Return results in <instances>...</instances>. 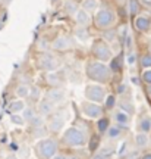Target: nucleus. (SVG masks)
Masks as SVG:
<instances>
[{
  "label": "nucleus",
  "mask_w": 151,
  "mask_h": 159,
  "mask_svg": "<svg viewBox=\"0 0 151 159\" xmlns=\"http://www.w3.org/2000/svg\"><path fill=\"white\" fill-rule=\"evenodd\" d=\"M106 105L109 106V108H112L113 105H114V97H113V96H109V99L106 100Z\"/></svg>",
  "instance_id": "nucleus-36"
},
{
  "label": "nucleus",
  "mask_w": 151,
  "mask_h": 159,
  "mask_svg": "<svg viewBox=\"0 0 151 159\" xmlns=\"http://www.w3.org/2000/svg\"><path fill=\"white\" fill-rule=\"evenodd\" d=\"M138 9H140L138 0H129V12H131V15H136Z\"/></svg>",
  "instance_id": "nucleus-25"
},
{
  "label": "nucleus",
  "mask_w": 151,
  "mask_h": 159,
  "mask_svg": "<svg viewBox=\"0 0 151 159\" xmlns=\"http://www.w3.org/2000/svg\"><path fill=\"white\" fill-rule=\"evenodd\" d=\"M37 65H38L41 69H45V71H54L56 68H59V59L56 56H53L50 53H41L37 59Z\"/></svg>",
  "instance_id": "nucleus-7"
},
{
  "label": "nucleus",
  "mask_w": 151,
  "mask_h": 159,
  "mask_svg": "<svg viewBox=\"0 0 151 159\" xmlns=\"http://www.w3.org/2000/svg\"><path fill=\"white\" fill-rule=\"evenodd\" d=\"M75 21H76V24H78L79 27H87V25H90V22H91L90 12L84 11V9H79L78 13L75 15Z\"/></svg>",
  "instance_id": "nucleus-11"
},
{
  "label": "nucleus",
  "mask_w": 151,
  "mask_h": 159,
  "mask_svg": "<svg viewBox=\"0 0 151 159\" xmlns=\"http://www.w3.org/2000/svg\"><path fill=\"white\" fill-rule=\"evenodd\" d=\"M142 81L147 83L148 85H151V69H145L142 74Z\"/></svg>",
  "instance_id": "nucleus-30"
},
{
  "label": "nucleus",
  "mask_w": 151,
  "mask_h": 159,
  "mask_svg": "<svg viewBox=\"0 0 151 159\" xmlns=\"http://www.w3.org/2000/svg\"><path fill=\"white\" fill-rule=\"evenodd\" d=\"M142 159H151V153H147L142 156Z\"/></svg>",
  "instance_id": "nucleus-39"
},
{
  "label": "nucleus",
  "mask_w": 151,
  "mask_h": 159,
  "mask_svg": "<svg viewBox=\"0 0 151 159\" xmlns=\"http://www.w3.org/2000/svg\"><path fill=\"white\" fill-rule=\"evenodd\" d=\"M107 136H109V139H118L120 136V128L119 127H110L107 130Z\"/></svg>",
  "instance_id": "nucleus-24"
},
{
  "label": "nucleus",
  "mask_w": 151,
  "mask_h": 159,
  "mask_svg": "<svg viewBox=\"0 0 151 159\" xmlns=\"http://www.w3.org/2000/svg\"><path fill=\"white\" fill-rule=\"evenodd\" d=\"M63 142L66 143L67 146H72V148H79V146H84L85 144V136L84 133L75 127L67 128L66 133L63 134Z\"/></svg>",
  "instance_id": "nucleus-4"
},
{
  "label": "nucleus",
  "mask_w": 151,
  "mask_h": 159,
  "mask_svg": "<svg viewBox=\"0 0 151 159\" xmlns=\"http://www.w3.org/2000/svg\"><path fill=\"white\" fill-rule=\"evenodd\" d=\"M93 159H106V156H103L101 153H98V155H95V156H94Z\"/></svg>",
  "instance_id": "nucleus-37"
},
{
  "label": "nucleus",
  "mask_w": 151,
  "mask_h": 159,
  "mask_svg": "<svg viewBox=\"0 0 151 159\" xmlns=\"http://www.w3.org/2000/svg\"><path fill=\"white\" fill-rule=\"evenodd\" d=\"M71 47H72V39L67 37V35H59L51 43V49L53 50H67Z\"/></svg>",
  "instance_id": "nucleus-9"
},
{
  "label": "nucleus",
  "mask_w": 151,
  "mask_h": 159,
  "mask_svg": "<svg viewBox=\"0 0 151 159\" xmlns=\"http://www.w3.org/2000/svg\"><path fill=\"white\" fill-rule=\"evenodd\" d=\"M148 142H150V140H148L147 133H142V131H141V133H138V134L135 136V143H136L140 148H145L147 144H148Z\"/></svg>",
  "instance_id": "nucleus-19"
},
{
  "label": "nucleus",
  "mask_w": 151,
  "mask_h": 159,
  "mask_svg": "<svg viewBox=\"0 0 151 159\" xmlns=\"http://www.w3.org/2000/svg\"><path fill=\"white\" fill-rule=\"evenodd\" d=\"M40 93H41V91H40V89H37V87H32V90H31V94H29V97H32L34 100H37V99L40 97Z\"/></svg>",
  "instance_id": "nucleus-33"
},
{
  "label": "nucleus",
  "mask_w": 151,
  "mask_h": 159,
  "mask_svg": "<svg viewBox=\"0 0 151 159\" xmlns=\"http://www.w3.org/2000/svg\"><path fill=\"white\" fill-rule=\"evenodd\" d=\"M141 130L142 133H148L151 130V118H144L141 121Z\"/></svg>",
  "instance_id": "nucleus-26"
},
{
  "label": "nucleus",
  "mask_w": 151,
  "mask_h": 159,
  "mask_svg": "<svg viewBox=\"0 0 151 159\" xmlns=\"http://www.w3.org/2000/svg\"><path fill=\"white\" fill-rule=\"evenodd\" d=\"M116 3H119V5H125L126 0H116Z\"/></svg>",
  "instance_id": "nucleus-38"
},
{
  "label": "nucleus",
  "mask_w": 151,
  "mask_h": 159,
  "mask_svg": "<svg viewBox=\"0 0 151 159\" xmlns=\"http://www.w3.org/2000/svg\"><path fill=\"white\" fill-rule=\"evenodd\" d=\"M75 37H76L79 41L87 43V41L90 40V34H88V31H87V27H79V28L75 30Z\"/></svg>",
  "instance_id": "nucleus-17"
},
{
  "label": "nucleus",
  "mask_w": 151,
  "mask_h": 159,
  "mask_svg": "<svg viewBox=\"0 0 151 159\" xmlns=\"http://www.w3.org/2000/svg\"><path fill=\"white\" fill-rule=\"evenodd\" d=\"M11 119H12V122H13V124H18V125H22L24 121H25V119H22L21 116H18V115H12Z\"/></svg>",
  "instance_id": "nucleus-34"
},
{
  "label": "nucleus",
  "mask_w": 151,
  "mask_h": 159,
  "mask_svg": "<svg viewBox=\"0 0 151 159\" xmlns=\"http://www.w3.org/2000/svg\"><path fill=\"white\" fill-rule=\"evenodd\" d=\"M82 112H84L85 116L88 118H100L103 111L101 108L97 105V103H93V102H88V103H84L82 105Z\"/></svg>",
  "instance_id": "nucleus-8"
},
{
  "label": "nucleus",
  "mask_w": 151,
  "mask_h": 159,
  "mask_svg": "<svg viewBox=\"0 0 151 159\" xmlns=\"http://www.w3.org/2000/svg\"><path fill=\"white\" fill-rule=\"evenodd\" d=\"M100 5H101V0H82L81 9H84L87 12H97L101 9Z\"/></svg>",
  "instance_id": "nucleus-13"
},
{
  "label": "nucleus",
  "mask_w": 151,
  "mask_h": 159,
  "mask_svg": "<svg viewBox=\"0 0 151 159\" xmlns=\"http://www.w3.org/2000/svg\"><path fill=\"white\" fill-rule=\"evenodd\" d=\"M53 109H54V103L47 99V100H43V102L40 103L38 111H40V114H41V116H43V115H50L53 112Z\"/></svg>",
  "instance_id": "nucleus-16"
},
{
  "label": "nucleus",
  "mask_w": 151,
  "mask_h": 159,
  "mask_svg": "<svg viewBox=\"0 0 151 159\" xmlns=\"http://www.w3.org/2000/svg\"><path fill=\"white\" fill-rule=\"evenodd\" d=\"M148 50H150V52H148V53H150V55H151V43H150V47H148Z\"/></svg>",
  "instance_id": "nucleus-42"
},
{
  "label": "nucleus",
  "mask_w": 151,
  "mask_h": 159,
  "mask_svg": "<svg viewBox=\"0 0 151 159\" xmlns=\"http://www.w3.org/2000/svg\"><path fill=\"white\" fill-rule=\"evenodd\" d=\"M87 75L95 83H107L110 80V68L103 62H90L87 65Z\"/></svg>",
  "instance_id": "nucleus-1"
},
{
  "label": "nucleus",
  "mask_w": 151,
  "mask_h": 159,
  "mask_svg": "<svg viewBox=\"0 0 151 159\" xmlns=\"http://www.w3.org/2000/svg\"><path fill=\"white\" fill-rule=\"evenodd\" d=\"M15 93H16L18 97L24 99V97H29V94H31V90H29V87L27 84H21V85H18V87H16Z\"/></svg>",
  "instance_id": "nucleus-18"
},
{
  "label": "nucleus",
  "mask_w": 151,
  "mask_h": 159,
  "mask_svg": "<svg viewBox=\"0 0 151 159\" xmlns=\"http://www.w3.org/2000/svg\"><path fill=\"white\" fill-rule=\"evenodd\" d=\"M47 99L53 103H59L65 99V91L62 90L60 87H54V89L49 90V93H47Z\"/></svg>",
  "instance_id": "nucleus-12"
},
{
  "label": "nucleus",
  "mask_w": 151,
  "mask_h": 159,
  "mask_svg": "<svg viewBox=\"0 0 151 159\" xmlns=\"http://www.w3.org/2000/svg\"><path fill=\"white\" fill-rule=\"evenodd\" d=\"M135 59H136V56H135L134 53H129V55H128V59H126V61H128L129 65H134V63H135Z\"/></svg>",
  "instance_id": "nucleus-35"
},
{
  "label": "nucleus",
  "mask_w": 151,
  "mask_h": 159,
  "mask_svg": "<svg viewBox=\"0 0 151 159\" xmlns=\"http://www.w3.org/2000/svg\"><path fill=\"white\" fill-rule=\"evenodd\" d=\"M114 119L118 121V124L125 125V127L129 124V115L126 112H123V111H119L118 114L114 115Z\"/></svg>",
  "instance_id": "nucleus-20"
},
{
  "label": "nucleus",
  "mask_w": 151,
  "mask_h": 159,
  "mask_svg": "<svg viewBox=\"0 0 151 159\" xmlns=\"http://www.w3.org/2000/svg\"><path fill=\"white\" fill-rule=\"evenodd\" d=\"M116 37H118V33H116V30H106L104 31V34H103V39H104V41H109V43H112V41H114L116 40Z\"/></svg>",
  "instance_id": "nucleus-21"
},
{
  "label": "nucleus",
  "mask_w": 151,
  "mask_h": 159,
  "mask_svg": "<svg viewBox=\"0 0 151 159\" xmlns=\"http://www.w3.org/2000/svg\"><path fill=\"white\" fill-rule=\"evenodd\" d=\"M134 25L138 31H141V33H147L151 27V21H150V18L145 16V15H138V16L135 18Z\"/></svg>",
  "instance_id": "nucleus-10"
},
{
  "label": "nucleus",
  "mask_w": 151,
  "mask_h": 159,
  "mask_svg": "<svg viewBox=\"0 0 151 159\" xmlns=\"http://www.w3.org/2000/svg\"><path fill=\"white\" fill-rule=\"evenodd\" d=\"M148 94L151 96V85H148Z\"/></svg>",
  "instance_id": "nucleus-41"
},
{
  "label": "nucleus",
  "mask_w": 151,
  "mask_h": 159,
  "mask_svg": "<svg viewBox=\"0 0 151 159\" xmlns=\"http://www.w3.org/2000/svg\"><path fill=\"white\" fill-rule=\"evenodd\" d=\"M141 65H142V68H147V69L151 68V55L150 53H145V55L141 56Z\"/></svg>",
  "instance_id": "nucleus-23"
},
{
  "label": "nucleus",
  "mask_w": 151,
  "mask_h": 159,
  "mask_svg": "<svg viewBox=\"0 0 151 159\" xmlns=\"http://www.w3.org/2000/svg\"><path fill=\"white\" fill-rule=\"evenodd\" d=\"M47 80H49V83H50L51 85L59 84V77H57V74H54V72H51V74L47 75Z\"/></svg>",
  "instance_id": "nucleus-29"
},
{
  "label": "nucleus",
  "mask_w": 151,
  "mask_h": 159,
  "mask_svg": "<svg viewBox=\"0 0 151 159\" xmlns=\"http://www.w3.org/2000/svg\"><path fill=\"white\" fill-rule=\"evenodd\" d=\"M63 9H65V12H66L69 16H73V15L78 13L81 6H79V3H76V0H66L63 3Z\"/></svg>",
  "instance_id": "nucleus-14"
},
{
  "label": "nucleus",
  "mask_w": 151,
  "mask_h": 159,
  "mask_svg": "<svg viewBox=\"0 0 151 159\" xmlns=\"http://www.w3.org/2000/svg\"><path fill=\"white\" fill-rule=\"evenodd\" d=\"M120 108H125V111L123 112H128V114H134V106L131 105V103H125V102H122L120 103Z\"/></svg>",
  "instance_id": "nucleus-32"
},
{
  "label": "nucleus",
  "mask_w": 151,
  "mask_h": 159,
  "mask_svg": "<svg viewBox=\"0 0 151 159\" xmlns=\"http://www.w3.org/2000/svg\"><path fill=\"white\" fill-rule=\"evenodd\" d=\"M91 50H93V55L95 56V59L100 61V62H107V61L112 59V49L103 40L95 41L93 44V47H91Z\"/></svg>",
  "instance_id": "nucleus-5"
},
{
  "label": "nucleus",
  "mask_w": 151,
  "mask_h": 159,
  "mask_svg": "<svg viewBox=\"0 0 151 159\" xmlns=\"http://www.w3.org/2000/svg\"><path fill=\"white\" fill-rule=\"evenodd\" d=\"M116 22V13L112 7H101L100 11L95 12L94 15V24L97 28L103 30H110Z\"/></svg>",
  "instance_id": "nucleus-2"
},
{
  "label": "nucleus",
  "mask_w": 151,
  "mask_h": 159,
  "mask_svg": "<svg viewBox=\"0 0 151 159\" xmlns=\"http://www.w3.org/2000/svg\"><path fill=\"white\" fill-rule=\"evenodd\" d=\"M57 152V144L53 139H44L37 143V155L41 159H53Z\"/></svg>",
  "instance_id": "nucleus-3"
},
{
  "label": "nucleus",
  "mask_w": 151,
  "mask_h": 159,
  "mask_svg": "<svg viewBox=\"0 0 151 159\" xmlns=\"http://www.w3.org/2000/svg\"><path fill=\"white\" fill-rule=\"evenodd\" d=\"M53 159H67V158H66V156H62V155H60V156H54Z\"/></svg>",
  "instance_id": "nucleus-40"
},
{
  "label": "nucleus",
  "mask_w": 151,
  "mask_h": 159,
  "mask_svg": "<svg viewBox=\"0 0 151 159\" xmlns=\"http://www.w3.org/2000/svg\"><path fill=\"white\" fill-rule=\"evenodd\" d=\"M9 109H11V112H13V114H18V112H21V111H25V106H24L22 100H16V102L11 103Z\"/></svg>",
  "instance_id": "nucleus-22"
},
{
  "label": "nucleus",
  "mask_w": 151,
  "mask_h": 159,
  "mask_svg": "<svg viewBox=\"0 0 151 159\" xmlns=\"http://www.w3.org/2000/svg\"><path fill=\"white\" fill-rule=\"evenodd\" d=\"M63 124H65V121L60 118V116H57V115H54L53 118L49 121V130L53 131V133H57V131L62 130V127H63Z\"/></svg>",
  "instance_id": "nucleus-15"
},
{
  "label": "nucleus",
  "mask_w": 151,
  "mask_h": 159,
  "mask_svg": "<svg viewBox=\"0 0 151 159\" xmlns=\"http://www.w3.org/2000/svg\"><path fill=\"white\" fill-rule=\"evenodd\" d=\"M85 97L93 103H100L104 100L106 97V91L101 85H97V84H88L85 87V91H84Z\"/></svg>",
  "instance_id": "nucleus-6"
},
{
  "label": "nucleus",
  "mask_w": 151,
  "mask_h": 159,
  "mask_svg": "<svg viewBox=\"0 0 151 159\" xmlns=\"http://www.w3.org/2000/svg\"><path fill=\"white\" fill-rule=\"evenodd\" d=\"M107 127H109V121H107V119H100V121H98V130L101 131V133H103V131H106V128Z\"/></svg>",
  "instance_id": "nucleus-31"
},
{
  "label": "nucleus",
  "mask_w": 151,
  "mask_h": 159,
  "mask_svg": "<svg viewBox=\"0 0 151 159\" xmlns=\"http://www.w3.org/2000/svg\"><path fill=\"white\" fill-rule=\"evenodd\" d=\"M29 122H31L34 127H43V124H44V119H43V116H37V115H35V116H34Z\"/></svg>",
  "instance_id": "nucleus-27"
},
{
  "label": "nucleus",
  "mask_w": 151,
  "mask_h": 159,
  "mask_svg": "<svg viewBox=\"0 0 151 159\" xmlns=\"http://www.w3.org/2000/svg\"><path fill=\"white\" fill-rule=\"evenodd\" d=\"M34 116H35V112H34L31 108H27L24 111V119H25V121H31Z\"/></svg>",
  "instance_id": "nucleus-28"
}]
</instances>
